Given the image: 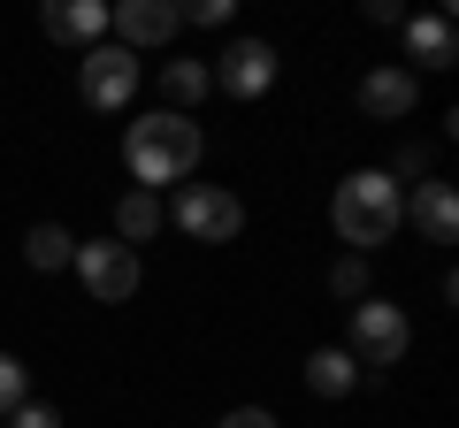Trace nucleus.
I'll list each match as a JSON object with an SVG mask.
<instances>
[{"mask_svg":"<svg viewBox=\"0 0 459 428\" xmlns=\"http://www.w3.org/2000/svg\"><path fill=\"white\" fill-rule=\"evenodd\" d=\"M413 222H421L429 245H452L459 237V192L452 184H421V192H413Z\"/></svg>","mask_w":459,"mask_h":428,"instance_id":"13","label":"nucleus"},{"mask_svg":"<svg viewBox=\"0 0 459 428\" xmlns=\"http://www.w3.org/2000/svg\"><path fill=\"white\" fill-rule=\"evenodd\" d=\"M413 99H421V77L398 69V62H383V69H368V77H360V116H368V123L413 116Z\"/></svg>","mask_w":459,"mask_h":428,"instance_id":"9","label":"nucleus"},{"mask_svg":"<svg viewBox=\"0 0 459 428\" xmlns=\"http://www.w3.org/2000/svg\"><path fill=\"white\" fill-rule=\"evenodd\" d=\"M8 428H62V413H54V406H39V398H23V406L8 413Z\"/></svg>","mask_w":459,"mask_h":428,"instance_id":"20","label":"nucleus"},{"mask_svg":"<svg viewBox=\"0 0 459 428\" xmlns=\"http://www.w3.org/2000/svg\"><path fill=\"white\" fill-rule=\"evenodd\" d=\"M222 428H276V413H268V406H230Z\"/></svg>","mask_w":459,"mask_h":428,"instance_id":"22","label":"nucleus"},{"mask_svg":"<svg viewBox=\"0 0 459 428\" xmlns=\"http://www.w3.org/2000/svg\"><path fill=\"white\" fill-rule=\"evenodd\" d=\"M352 375H360V367H352V352H344V345L307 352V390L314 398H344V390H352Z\"/></svg>","mask_w":459,"mask_h":428,"instance_id":"16","label":"nucleus"},{"mask_svg":"<svg viewBox=\"0 0 459 428\" xmlns=\"http://www.w3.org/2000/svg\"><path fill=\"white\" fill-rule=\"evenodd\" d=\"M108 31H115V47L146 54V47H169V39L184 31V16H177V0H115Z\"/></svg>","mask_w":459,"mask_h":428,"instance_id":"8","label":"nucleus"},{"mask_svg":"<svg viewBox=\"0 0 459 428\" xmlns=\"http://www.w3.org/2000/svg\"><path fill=\"white\" fill-rule=\"evenodd\" d=\"M161 222H169V207H161V192H138V184H131V192H123V199H115V245H146V237L153 230H161Z\"/></svg>","mask_w":459,"mask_h":428,"instance_id":"12","label":"nucleus"},{"mask_svg":"<svg viewBox=\"0 0 459 428\" xmlns=\"http://www.w3.org/2000/svg\"><path fill=\"white\" fill-rule=\"evenodd\" d=\"M23 398H31V367H23L16 352H0V413H16Z\"/></svg>","mask_w":459,"mask_h":428,"instance_id":"18","label":"nucleus"},{"mask_svg":"<svg viewBox=\"0 0 459 428\" xmlns=\"http://www.w3.org/2000/svg\"><path fill=\"white\" fill-rule=\"evenodd\" d=\"M39 23H47V39H62V47H100L108 39V0H47L39 8Z\"/></svg>","mask_w":459,"mask_h":428,"instance_id":"10","label":"nucleus"},{"mask_svg":"<svg viewBox=\"0 0 459 428\" xmlns=\"http://www.w3.org/2000/svg\"><path fill=\"white\" fill-rule=\"evenodd\" d=\"M23 261H31L39 276H54V268L77 261V237H69L62 222H31V230H23Z\"/></svg>","mask_w":459,"mask_h":428,"instance_id":"15","label":"nucleus"},{"mask_svg":"<svg viewBox=\"0 0 459 428\" xmlns=\"http://www.w3.org/2000/svg\"><path fill=\"white\" fill-rule=\"evenodd\" d=\"M230 8H238V0H192V8H177L184 23H230Z\"/></svg>","mask_w":459,"mask_h":428,"instance_id":"21","label":"nucleus"},{"mask_svg":"<svg viewBox=\"0 0 459 428\" xmlns=\"http://www.w3.org/2000/svg\"><path fill=\"white\" fill-rule=\"evenodd\" d=\"M161 107H169V116H192V107H199V99H207L214 92V84H207V62H192V54H169V69H161Z\"/></svg>","mask_w":459,"mask_h":428,"instance_id":"14","label":"nucleus"},{"mask_svg":"<svg viewBox=\"0 0 459 428\" xmlns=\"http://www.w3.org/2000/svg\"><path fill=\"white\" fill-rule=\"evenodd\" d=\"M207 84L230 92V99H261L268 84H276V47H268V39H230V47L214 54Z\"/></svg>","mask_w":459,"mask_h":428,"instance_id":"6","label":"nucleus"},{"mask_svg":"<svg viewBox=\"0 0 459 428\" xmlns=\"http://www.w3.org/2000/svg\"><path fill=\"white\" fill-rule=\"evenodd\" d=\"M352 313V360H368V367H398L406 360V345H413V321H406V306H391V298H376L368 291L360 306H344Z\"/></svg>","mask_w":459,"mask_h":428,"instance_id":"4","label":"nucleus"},{"mask_svg":"<svg viewBox=\"0 0 459 428\" xmlns=\"http://www.w3.org/2000/svg\"><path fill=\"white\" fill-rule=\"evenodd\" d=\"M169 214H177V230L192 237V245H230V237L246 230V207H238V192H222V184H184Z\"/></svg>","mask_w":459,"mask_h":428,"instance_id":"5","label":"nucleus"},{"mask_svg":"<svg viewBox=\"0 0 459 428\" xmlns=\"http://www.w3.org/2000/svg\"><path fill=\"white\" fill-rule=\"evenodd\" d=\"M199 153H207L199 123L192 116H169V107H153V116H138L131 131H123V168L138 176V192H169V184H184L199 168Z\"/></svg>","mask_w":459,"mask_h":428,"instance_id":"1","label":"nucleus"},{"mask_svg":"<svg viewBox=\"0 0 459 428\" xmlns=\"http://www.w3.org/2000/svg\"><path fill=\"white\" fill-rule=\"evenodd\" d=\"M138 77H146V69H138V54H131V47H115V39H100V47L77 54V99H84V107H100V116L131 107Z\"/></svg>","mask_w":459,"mask_h":428,"instance_id":"3","label":"nucleus"},{"mask_svg":"<svg viewBox=\"0 0 459 428\" xmlns=\"http://www.w3.org/2000/svg\"><path fill=\"white\" fill-rule=\"evenodd\" d=\"M398 31H406V62H421V69H452V62H459L452 8H437V16H406ZM406 62H398V69H406Z\"/></svg>","mask_w":459,"mask_h":428,"instance_id":"11","label":"nucleus"},{"mask_svg":"<svg viewBox=\"0 0 459 428\" xmlns=\"http://www.w3.org/2000/svg\"><path fill=\"white\" fill-rule=\"evenodd\" d=\"M329 291H337L344 306H360V298H368V253H344V261L329 268Z\"/></svg>","mask_w":459,"mask_h":428,"instance_id":"17","label":"nucleus"},{"mask_svg":"<svg viewBox=\"0 0 459 428\" xmlns=\"http://www.w3.org/2000/svg\"><path fill=\"white\" fill-rule=\"evenodd\" d=\"M391 184H406V176H429V146H398V161L383 168Z\"/></svg>","mask_w":459,"mask_h":428,"instance_id":"19","label":"nucleus"},{"mask_svg":"<svg viewBox=\"0 0 459 428\" xmlns=\"http://www.w3.org/2000/svg\"><path fill=\"white\" fill-rule=\"evenodd\" d=\"M329 222H337V237H344L352 253L391 245L398 222H406V184H391L383 168H352V176L329 192Z\"/></svg>","mask_w":459,"mask_h":428,"instance_id":"2","label":"nucleus"},{"mask_svg":"<svg viewBox=\"0 0 459 428\" xmlns=\"http://www.w3.org/2000/svg\"><path fill=\"white\" fill-rule=\"evenodd\" d=\"M84 276V291L100 298V306H123V298L138 291V253L115 245V237H92V245H77V261H69Z\"/></svg>","mask_w":459,"mask_h":428,"instance_id":"7","label":"nucleus"}]
</instances>
